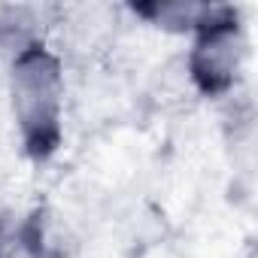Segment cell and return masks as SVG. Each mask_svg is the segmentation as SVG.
Here are the masks:
<instances>
[{
	"label": "cell",
	"instance_id": "obj_1",
	"mask_svg": "<svg viewBox=\"0 0 258 258\" xmlns=\"http://www.w3.org/2000/svg\"><path fill=\"white\" fill-rule=\"evenodd\" d=\"M10 100L13 118L25 149L34 158H46L61 143L64 112V67L61 58L34 40L10 61Z\"/></svg>",
	"mask_w": 258,
	"mask_h": 258
},
{
	"label": "cell",
	"instance_id": "obj_2",
	"mask_svg": "<svg viewBox=\"0 0 258 258\" xmlns=\"http://www.w3.org/2000/svg\"><path fill=\"white\" fill-rule=\"evenodd\" d=\"M191 37L188 73L195 85L204 94H225L228 88H234L246 55V40L237 16L228 7H213L210 19Z\"/></svg>",
	"mask_w": 258,
	"mask_h": 258
},
{
	"label": "cell",
	"instance_id": "obj_3",
	"mask_svg": "<svg viewBox=\"0 0 258 258\" xmlns=\"http://www.w3.org/2000/svg\"><path fill=\"white\" fill-rule=\"evenodd\" d=\"M140 16H146L152 25L164 28V31H188L195 34L213 13V7H204V4H152V7H143L137 10Z\"/></svg>",
	"mask_w": 258,
	"mask_h": 258
}]
</instances>
